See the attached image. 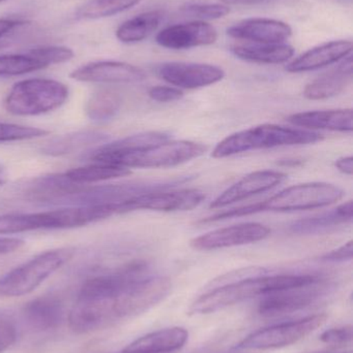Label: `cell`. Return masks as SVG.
I'll return each instance as SVG.
<instances>
[{
  "label": "cell",
  "instance_id": "obj_1",
  "mask_svg": "<svg viewBox=\"0 0 353 353\" xmlns=\"http://www.w3.org/2000/svg\"><path fill=\"white\" fill-rule=\"evenodd\" d=\"M312 277L313 274L265 275L260 273H255L248 277H240L236 281L217 286L199 296L191 305L189 313L198 315L217 312L257 296H265L274 290L303 283Z\"/></svg>",
  "mask_w": 353,
  "mask_h": 353
},
{
  "label": "cell",
  "instance_id": "obj_2",
  "mask_svg": "<svg viewBox=\"0 0 353 353\" xmlns=\"http://www.w3.org/2000/svg\"><path fill=\"white\" fill-rule=\"evenodd\" d=\"M344 195L345 192L343 189L334 184L323 182L304 183L287 187L265 201L228 210L201 220V222L207 223L219 221L261 212H294L318 209L341 201Z\"/></svg>",
  "mask_w": 353,
  "mask_h": 353
},
{
  "label": "cell",
  "instance_id": "obj_3",
  "mask_svg": "<svg viewBox=\"0 0 353 353\" xmlns=\"http://www.w3.org/2000/svg\"><path fill=\"white\" fill-rule=\"evenodd\" d=\"M117 214L114 205H75L27 214L0 215V234L81 228Z\"/></svg>",
  "mask_w": 353,
  "mask_h": 353
},
{
  "label": "cell",
  "instance_id": "obj_4",
  "mask_svg": "<svg viewBox=\"0 0 353 353\" xmlns=\"http://www.w3.org/2000/svg\"><path fill=\"white\" fill-rule=\"evenodd\" d=\"M323 134L302 128H286L276 124H263L230 134L218 143L211 157L226 159L249 151L277 147L315 144L323 140Z\"/></svg>",
  "mask_w": 353,
  "mask_h": 353
},
{
  "label": "cell",
  "instance_id": "obj_5",
  "mask_svg": "<svg viewBox=\"0 0 353 353\" xmlns=\"http://www.w3.org/2000/svg\"><path fill=\"white\" fill-rule=\"evenodd\" d=\"M68 97V88L64 83L50 79H27L10 88L4 107L12 115H41L61 107Z\"/></svg>",
  "mask_w": 353,
  "mask_h": 353
},
{
  "label": "cell",
  "instance_id": "obj_6",
  "mask_svg": "<svg viewBox=\"0 0 353 353\" xmlns=\"http://www.w3.org/2000/svg\"><path fill=\"white\" fill-rule=\"evenodd\" d=\"M73 256L74 250L70 248L54 249L37 255L0 277V296L16 298L30 294Z\"/></svg>",
  "mask_w": 353,
  "mask_h": 353
},
{
  "label": "cell",
  "instance_id": "obj_7",
  "mask_svg": "<svg viewBox=\"0 0 353 353\" xmlns=\"http://www.w3.org/2000/svg\"><path fill=\"white\" fill-rule=\"evenodd\" d=\"M207 147L200 143L191 141L167 140L159 144L147 147L116 157L111 165H120L126 169H164L176 167L202 157Z\"/></svg>",
  "mask_w": 353,
  "mask_h": 353
},
{
  "label": "cell",
  "instance_id": "obj_8",
  "mask_svg": "<svg viewBox=\"0 0 353 353\" xmlns=\"http://www.w3.org/2000/svg\"><path fill=\"white\" fill-rule=\"evenodd\" d=\"M333 284L318 275H313L308 281L282 290H274L260 296L259 314L273 317L289 314L315 304L327 296Z\"/></svg>",
  "mask_w": 353,
  "mask_h": 353
},
{
  "label": "cell",
  "instance_id": "obj_9",
  "mask_svg": "<svg viewBox=\"0 0 353 353\" xmlns=\"http://www.w3.org/2000/svg\"><path fill=\"white\" fill-rule=\"evenodd\" d=\"M325 314H314L289 323H278L247 336L238 350H267L286 347L304 339L325 323Z\"/></svg>",
  "mask_w": 353,
  "mask_h": 353
},
{
  "label": "cell",
  "instance_id": "obj_10",
  "mask_svg": "<svg viewBox=\"0 0 353 353\" xmlns=\"http://www.w3.org/2000/svg\"><path fill=\"white\" fill-rule=\"evenodd\" d=\"M169 278L149 275L131 286L113 302L116 319L136 316L155 306L171 292Z\"/></svg>",
  "mask_w": 353,
  "mask_h": 353
},
{
  "label": "cell",
  "instance_id": "obj_11",
  "mask_svg": "<svg viewBox=\"0 0 353 353\" xmlns=\"http://www.w3.org/2000/svg\"><path fill=\"white\" fill-rule=\"evenodd\" d=\"M204 199V192L198 189H157L126 201L122 205V214L137 210L158 212L191 211L202 203Z\"/></svg>",
  "mask_w": 353,
  "mask_h": 353
},
{
  "label": "cell",
  "instance_id": "obj_12",
  "mask_svg": "<svg viewBox=\"0 0 353 353\" xmlns=\"http://www.w3.org/2000/svg\"><path fill=\"white\" fill-rule=\"evenodd\" d=\"M271 234V228L265 224L246 222L201 234L191 241V246L196 250H217L260 242Z\"/></svg>",
  "mask_w": 353,
  "mask_h": 353
},
{
  "label": "cell",
  "instance_id": "obj_13",
  "mask_svg": "<svg viewBox=\"0 0 353 353\" xmlns=\"http://www.w3.org/2000/svg\"><path fill=\"white\" fill-rule=\"evenodd\" d=\"M158 76L180 89H198L223 80L225 72L219 66L192 62H165L160 64Z\"/></svg>",
  "mask_w": 353,
  "mask_h": 353
},
{
  "label": "cell",
  "instance_id": "obj_14",
  "mask_svg": "<svg viewBox=\"0 0 353 353\" xmlns=\"http://www.w3.org/2000/svg\"><path fill=\"white\" fill-rule=\"evenodd\" d=\"M70 78L85 83L133 84L144 81L146 74L138 66L126 62L95 61L73 70Z\"/></svg>",
  "mask_w": 353,
  "mask_h": 353
},
{
  "label": "cell",
  "instance_id": "obj_15",
  "mask_svg": "<svg viewBox=\"0 0 353 353\" xmlns=\"http://www.w3.org/2000/svg\"><path fill=\"white\" fill-rule=\"evenodd\" d=\"M217 39L218 32L213 25L203 21H192L166 27L158 33L155 41L166 49L187 50L213 45Z\"/></svg>",
  "mask_w": 353,
  "mask_h": 353
},
{
  "label": "cell",
  "instance_id": "obj_16",
  "mask_svg": "<svg viewBox=\"0 0 353 353\" xmlns=\"http://www.w3.org/2000/svg\"><path fill=\"white\" fill-rule=\"evenodd\" d=\"M287 176L277 171H257L248 174L224 190L209 207L211 209L227 207L259 193L275 188L283 183Z\"/></svg>",
  "mask_w": 353,
  "mask_h": 353
},
{
  "label": "cell",
  "instance_id": "obj_17",
  "mask_svg": "<svg viewBox=\"0 0 353 353\" xmlns=\"http://www.w3.org/2000/svg\"><path fill=\"white\" fill-rule=\"evenodd\" d=\"M227 34L253 43H284L292 37V28L275 19L251 18L232 25Z\"/></svg>",
  "mask_w": 353,
  "mask_h": 353
},
{
  "label": "cell",
  "instance_id": "obj_18",
  "mask_svg": "<svg viewBox=\"0 0 353 353\" xmlns=\"http://www.w3.org/2000/svg\"><path fill=\"white\" fill-rule=\"evenodd\" d=\"M352 52V43L350 41L340 39V41H329L312 48L292 60L286 66V70L298 74V72L319 70L341 61L342 59L350 55Z\"/></svg>",
  "mask_w": 353,
  "mask_h": 353
},
{
  "label": "cell",
  "instance_id": "obj_19",
  "mask_svg": "<svg viewBox=\"0 0 353 353\" xmlns=\"http://www.w3.org/2000/svg\"><path fill=\"white\" fill-rule=\"evenodd\" d=\"M352 56L350 54L342 59L339 65L307 85L304 97L310 101H323L337 97L352 82Z\"/></svg>",
  "mask_w": 353,
  "mask_h": 353
},
{
  "label": "cell",
  "instance_id": "obj_20",
  "mask_svg": "<svg viewBox=\"0 0 353 353\" xmlns=\"http://www.w3.org/2000/svg\"><path fill=\"white\" fill-rule=\"evenodd\" d=\"M188 339L189 332L184 327H168L138 338L122 353H176L186 345Z\"/></svg>",
  "mask_w": 353,
  "mask_h": 353
},
{
  "label": "cell",
  "instance_id": "obj_21",
  "mask_svg": "<svg viewBox=\"0 0 353 353\" xmlns=\"http://www.w3.org/2000/svg\"><path fill=\"white\" fill-rule=\"evenodd\" d=\"M115 319L113 303L77 300L68 315V323L75 333L84 334L101 329Z\"/></svg>",
  "mask_w": 353,
  "mask_h": 353
},
{
  "label": "cell",
  "instance_id": "obj_22",
  "mask_svg": "<svg viewBox=\"0 0 353 353\" xmlns=\"http://www.w3.org/2000/svg\"><path fill=\"white\" fill-rule=\"evenodd\" d=\"M352 109L300 112L287 118L290 124L302 130L307 128L339 132H352Z\"/></svg>",
  "mask_w": 353,
  "mask_h": 353
},
{
  "label": "cell",
  "instance_id": "obj_23",
  "mask_svg": "<svg viewBox=\"0 0 353 353\" xmlns=\"http://www.w3.org/2000/svg\"><path fill=\"white\" fill-rule=\"evenodd\" d=\"M23 316L33 329L49 331L61 325L64 319V306L57 296H39L25 305Z\"/></svg>",
  "mask_w": 353,
  "mask_h": 353
},
{
  "label": "cell",
  "instance_id": "obj_24",
  "mask_svg": "<svg viewBox=\"0 0 353 353\" xmlns=\"http://www.w3.org/2000/svg\"><path fill=\"white\" fill-rule=\"evenodd\" d=\"M108 139L109 137L107 134L97 130H81L51 139L45 143L41 151L43 154L49 157H64L86 147L105 144Z\"/></svg>",
  "mask_w": 353,
  "mask_h": 353
},
{
  "label": "cell",
  "instance_id": "obj_25",
  "mask_svg": "<svg viewBox=\"0 0 353 353\" xmlns=\"http://www.w3.org/2000/svg\"><path fill=\"white\" fill-rule=\"evenodd\" d=\"M232 54L245 61L260 64H281L289 61L294 49L287 43H251L231 48Z\"/></svg>",
  "mask_w": 353,
  "mask_h": 353
},
{
  "label": "cell",
  "instance_id": "obj_26",
  "mask_svg": "<svg viewBox=\"0 0 353 353\" xmlns=\"http://www.w3.org/2000/svg\"><path fill=\"white\" fill-rule=\"evenodd\" d=\"M352 221V201H348L331 211L294 222L289 226V232L296 234H318L323 230Z\"/></svg>",
  "mask_w": 353,
  "mask_h": 353
},
{
  "label": "cell",
  "instance_id": "obj_27",
  "mask_svg": "<svg viewBox=\"0 0 353 353\" xmlns=\"http://www.w3.org/2000/svg\"><path fill=\"white\" fill-rule=\"evenodd\" d=\"M164 18L165 12L158 10L137 14L122 23L116 29V37L118 41L124 43H135L144 41L159 28Z\"/></svg>",
  "mask_w": 353,
  "mask_h": 353
},
{
  "label": "cell",
  "instance_id": "obj_28",
  "mask_svg": "<svg viewBox=\"0 0 353 353\" xmlns=\"http://www.w3.org/2000/svg\"><path fill=\"white\" fill-rule=\"evenodd\" d=\"M131 170L111 163H95V165L70 170L64 176L75 184L86 185L130 175Z\"/></svg>",
  "mask_w": 353,
  "mask_h": 353
},
{
  "label": "cell",
  "instance_id": "obj_29",
  "mask_svg": "<svg viewBox=\"0 0 353 353\" xmlns=\"http://www.w3.org/2000/svg\"><path fill=\"white\" fill-rule=\"evenodd\" d=\"M143 0H87L79 6L76 18L97 20L115 16L134 8Z\"/></svg>",
  "mask_w": 353,
  "mask_h": 353
},
{
  "label": "cell",
  "instance_id": "obj_30",
  "mask_svg": "<svg viewBox=\"0 0 353 353\" xmlns=\"http://www.w3.org/2000/svg\"><path fill=\"white\" fill-rule=\"evenodd\" d=\"M120 99L117 93L111 90H102L93 93L87 101L85 113L91 121L102 123L113 119L120 111Z\"/></svg>",
  "mask_w": 353,
  "mask_h": 353
},
{
  "label": "cell",
  "instance_id": "obj_31",
  "mask_svg": "<svg viewBox=\"0 0 353 353\" xmlns=\"http://www.w3.org/2000/svg\"><path fill=\"white\" fill-rule=\"evenodd\" d=\"M47 68L32 51L0 55V77H16L30 74Z\"/></svg>",
  "mask_w": 353,
  "mask_h": 353
},
{
  "label": "cell",
  "instance_id": "obj_32",
  "mask_svg": "<svg viewBox=\"0 0 353 353\" xmlns=\"http://www.w3.org/2000/svg\"><path fill=\"white\" fill-rule=\"evenodd\" d=\"M49 132L43 128L0 122V143L33 140L48 136Z\"/></svg>",
  "mask_w": 353,
  "mask_h": 353
},
{
  "label": "cell",
  "instance_id": "obj_33",
  "mask_svg": "<svg viewBox=\"0 0 353 353\" xmlns=\"http://www.w3.org/2000/svg\"><path fill=\"white\" fill-rule=\"evenodd\" d=\"M182 10L187 17L203 22L224 18L230 12L228 6L221 3H190Z\"/></svg>",
  "mask_w": 353,
  "mask_h": 353
},
{
  "label": "cell",
  "instance_id": "obj_34",
  "mask_svg": "<svg viewBox=\"0 0 353 353\" xmlns=\"http://www.w3.org/2000/svg\"><path fill=\"white\" fill-rule=\"evenodd\" d=\"M31 51L46 64V65H54V64L64 63L74 58L75 53L72 49L61 46H49V47L33 48Z\"/></svg>",
  "mask_w": 353,
  "mask_h": 353
},
{
  "label": "cell",
  "instance_id": "obj_35",
  "mask_svg": "<svg viewBox=\"0 0 353 353\" xmlns=\"http://www.w3.org/2000/svg\"><path fill=\"white\" fill-rule=\"evenodd\" d=\"M18 339L16 323L10 315L0 312V353L8 350Z\"/></svg>",
  "mask_w": 353,
  "mask_h": 353
},
{
  "label": "cell",
  "instance_id": "obj_36",
  "mask_svg": "<svg viewBox=\"0 0 353 353\" xmlns=\"http://www.w3.org/2000/svg\"><path fill=\"white\" fill-rule=\"evenodd\" d=\"M321 340L323 343L331 344V345H343L350 343L352 340V327H334L327 330L321 336Z\"/></svg>",
  "mask_w": 353,
  "mask_h": 353
},
{
  "label": "cell",
  "instance_id": "obj_37",
  "mask_svg": "<svg viewBox=\"0 0 353 353\" xmlns=\"http://www.w3.org/2000/svg\"><path fill=\"white\" fill-rule=\"evenodd\" d=\"M149 97L158 103H173L184 97V91L174 86H155L149 89Z\"/></svg>",
  "mask_w": 353,
  "mask_h": 353
},
{
  "label": "cell",
  "instance_id": "obj_38",
  "mask_svg": "<svg viewBox=\"0 0 353 353\" xmlns=\"http://www.w3.org/2000/svg\"><path fill=\"white\" fill-rule=\"evenodd\" d=\"M352 242L350 241L339 248L325 253L321 257V261H329V263H343V261H352Z\"/></svg>",
  "mask_w": 353,
  "mask_h": 353
},
{
  "label": "cell",
  "instance_id": "obj_39",
  "mask_svg": "<svg viewBox=\"0 0 353 353\" xmlns=\"http://www.w3.org/2000/svg\"><path fill=\"white\" fill-rule=\"evenodd\" d=\"M24 246V241L18 238L0 236V254H8L15 252Z\"/></svg>",
  "mask_w": 353,
  "mask_h": 353
},
{
  "label": "cell",
  "instance_id": "obj_40",
  "mask_svg": "<svg viewBox=\"0 0 353 353\" xmlns=\"http://www.w3.org/2000/svg\"><path fill=\"white\" fill-rule=\"evenodd\" d=\"M23 24L22 21L16 20V19L2 18L0 19V39L4 35L8 34L10 31L14 30L16 27Z\"/></svg>",
  "mask_w": 353,
  "mask_h": 353
},
{
  "label": "cell",
  "instance_id": "obj_41",
  "mask_svg": "<svg viewBox=\"0 0 353 353\" xmlns=\"http://www.w3.org/2000/svg\"><path fill=\"white\" fill-rule=\"evenodd\" d=\"M335 167L344 175L352 176L353 173L352 157H341L335 161Z\"/></svg>",
  "mask_w": 353,
  "mask_h": 353
},
{
  "label": "cell",
  "instance_id": "obj_42",
  "mask_svg": "<svg viewBox=\"0 0 353 353\" xmlns=\"http://www.w3.org/2000/svg\"><path fill=\"white\" fill-rule=\"evenodd\" d=\"M226 4H238V6H254L260 4L269 0H222Z\"/></svg>",
  "mask_w": 353,
  "mask_h": 353
},
{
  "label": "cell",
  "instance_id": "obj_43",
  "mask_svg": "<svg viewBox=\"0 0 353 353\" xmlns=\"http://www.w3.org/2000/svg\"><path fill=\"white\" fill-rule=\"evenodd\" d=\"M6 181V171H4L3 167L0 165V185L4 184Z\"/></svg>",
  "mask_w": 353,
  "mask_h": 353
},
{
  "label": "cell",
  "instance_id": "obj_44",
  "mask_svg": "<svg viewBox=\"0 0 353 353\" xmlns=\"http://www.w3.org/2000/svg\"><path fill=\"white\" fill-rule=\"evenodd\" d=\"M316 353H336V352H316Z\"/></svg>",
  "mask_w": 353,
  "mask_h": 353
},
{
  "label": "cell",
  "instance_id": "obj_45",
  "mask_svg": "<svg viewBox=\"0 0 353 353\" xmlns=\"http://www.w3.org/2000/svg\"><path fill=\"white\" fill-rule=\"evenodd\" d=\"M6 1V0H0V2Z\"/></svg>",
  "mask_w": 353,
  "mask_h": 353
}]
</instances>
